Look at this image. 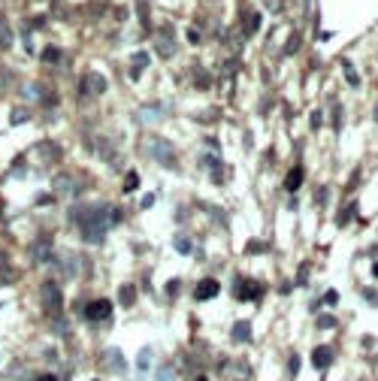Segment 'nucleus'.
Wrapping results in <instances>:
<instances>
[{
	"instance_id": "obj_1",
	"label": "nucleus",
	"mask_w": 378,
	"mask_h": 381,
	"mask_svg": "<svg viewBox=\"0 0 378 381\" xmlns=\"http://www.w3.org/2000/svg\"><path fill=\"white\" fill-rule=\"evenodd\" d=\"M82 215H85V218H79V227H82L85 242L100 245V242H103V236H106V230L112 227V224H109V206H106V203L85 206V209H82Z\"/></svg>"
},
{
	"instance_id": "obj_2",
	"label": "nucleus",
	"mask_w": 378,
	"mask_h": 381,
	"mask_svg": "<svg viewBox=\"0 0 378 381\" xmlns=\"http://www.w3.org/2000/svg\"><path fill=\"white\" fill-rule=\"evenodd\" d=\"M39 300H42V309L48 312V318H58V315H61V303H64V297H61V288H58L55 282H42V288H39Z\"/></svg>"
},
{
	"instance_id": "obj_3",
	"label": "nucleus",
	"mask_w": 378,
	"mask_h": 381,
	"mask_svg": "<svg viewBox=\"0 0 378 381\" xmlns=\"http://www.w3.org/2000/svg\"><path fill=\"white\" fill-rule=\"evenodd\" d=\"M233 297L236 300H260L263 297V285L254 279H233Z\"/></svg>"
},
{
	"instance_id": "obj_4",
	"label": "nucleus",
	"mask_w": 378,
	"mask_h": 381,
	"mask_svg": "<svg viewBox=\"0 0 378 381\" xmlns=\"http://www.w3.org/2000/svg\"><path fill=\"white\" fill-rule=\"evenodd\" d=\"M148 154H151L154 160L167 164L170 170H176V151H173V145H170V142H160V139H151V142H148Z\"/></svg>"
},
{
	"instance_id": "obj_5",
	"label": "nucleus",
	"mask_w": 378,
	"mask_h": 381,
	"mask_svg": "<svg viewBox=\"0 0 378 381\" xmlns=\"http://www.w3.org/2000/svg\"><path fill=\"white\" fill-rule=\"evenodd\" d=\"M109 315H112V303H109V300H94V303L85 306V321H91V324L106 321Z\"/></svg>"
},
{
	"instance_id": "obj_6",
	"label": "nucleus",
	"mask_w": 378,
	"mask_h": 381,
	"mask_svg": "<svg viewBox=\"0 0 378 381\" xmlns=\"http://www.w3.org/2000/svg\"><path fill=\"white\" fill-rule=\"evenodd\" d=\"M103 366H106L109 372H115V375H124V372H127L124 354H121L118 348H106V351H103Z\"/></svg>"
},
{
	"instance_id": "obj_7",
	"label": "nucleus",
	"mask_w": 378,
	"mask_h": 381,
	"mask_svg": "<svg viewBox=\"0 0 378 381\" xmlns=\"http://www.w3.org/2000/svg\"><path fill=\"white\" fill-rule=\"evenodd\" d=\"M55 191H58V194H67V197H79L82 185H79L70 173H61V176H55Z\"/></svg>"
},
{
	"instance_id": "obj_8",
	"label": "nucleus",
	"mask_w": 378,
	"mask_h": 381,
	"mask_svg": "<svg viewBox=\"0 0 378 381\" xmlns=\"http://www.w3.org/2000/svg\"><path fill=\"white\" fill-rule=\"evenodd\" d=\"M30 257H33V263H48L51 260V242L42 236V239H36L33 245H30Z\"/></svg>"
},
{
	"instance_id": "obj_9",
	"label": "nucleus",
	"mask_w": 378,
	"mask_h": 381,
	"mask_svg": "<svg viewBox=\"0 0 378 381\" xmlns=\"http://www.w3.org/2000/svg\"><path fill=\"white\" fill-rule=\"evenodd\" d=\"M218 291H221V288H218V282H215V279H203V282L197 285L194 297H197L200 303H206V300H215V297H218Z\"/></svg>"
},
{
	"instance_id": "obj_10",
	"label": "nucleus",
	"mask_w": 378,
	"mask_h": 381,
	"mask_svg": "<svg viewBox=\"0 0 378 381\" xmlns=\"http://www.w3.org/2000/svg\"><path fill=\"white\" fill-rule=\"evenodd\" d=\"M312 363H315V369H327L330 363H333V348H327V345H318L315 351H312Z\"/></svg>"
},
{
	"instance_id": "obj_11",
	"label": "nucleus",
	"mask_w": 378,
	"mask_h": 381,
	"mask_svg": "<svg viewBox=\"0 0 378 381\" xmlns=\"http://www.w3.org/2000/svg\"><path fill=\"white\" fill-rule=\"evenodd\" d=\"M88 91H91V94H103V91H106V79H103L100 73H91V76L85 79V88H82V94H88Z\"/></svg>"
},
{
	"instance_id": "obj_12",
	"label": "nucleus",
	"mask_w": 378,
	"mask_h": 381,
	"mask_svg": "<svg viewBox=\"0 0 378 381\" xmlns=\"http://www.w3.org/2000/svg\"><path fill=\"white\" fill-rule=\"evenodd\" d=\"M230 336H233V342H251V324L248 321H236Z\"/></svg>"
},
{
	"instance_id": "obj_13",
	"label": "nucleus",
	"mask_w": 378,
	"mask_h": 381,
	"mask_svg": "<svg viewBox=\"0 0 378 381\" xmlns=\"http://www.w3.org/2000/svg\"><path fill=\"white\" fill-rule=\"evenodd\" d=\"M303 176H306V173H303V167H294V170H291V173L285 176V188H288V191L294 194V191H297V188L303 185Z\"/></svg>"
},
{
	"instance_id": "obj_14",
	"label": "nucleus",
	"mask_w": 378,
	"mask_h": 381,
	"mask_svg": "<svg viewBox=\"0 0 378 381\" xmlns=\"http://www.w3.org/2000/svg\"><path fill=\"white\" fill-rule=\"evenodd\" d=\"M203 167H209L212 182H221V179H224V176H221V170H224V167H221V160H218V157H206V160H203Z\"/></svg>"
},
{
	"instance_id": "obj_15",
	"label": "nucleus",
	"mask_w": 378,
	"mask_h": 381,
	"mask_svg": "<svg viewBox=\"0 0 378 381\" xmlns=\"http://www.w3.org/2000/svg\"><path fill=\"white\" fill-rule=\"evenodd\" d=\"M118 300H121V306H127V309H130V306L136 303V288H133V285H124V288H121V294H118Z\"/></svg>"
},
{
	"instance_id": "obj_16",
	"label": "nucleus",
	"mask_w": 378,
	"mask_h": 381,
	"mask_svg": "<svg viewBox=\"0 0 378 381\" xmlns=\"http://www.w3.org/2000/svg\"><path fill=\"white\" fill-rule=\"evenodd\" d=\"M354 215H357V203H348V206H345V209L339 212V218H336V224H339V227H345V224H348V221H351Z\"/></svg>"
},
{
	"instance_id": "obj_17",
	"label": "nucleus",
	"mask_w": 378,
	"mask_h": 381,
	"mask_svg": "<svg viewBox=\"0 0 378 381\" xmlns=\"http://www.w3.org/2000/svg\"><path fill=\"white\" fill-rule=\"evenodd\" d=\"M173 51H176V48H173V39H170V33H167V39L160 36V39H157V55H160V58H173Z\"/></svg>"
},
{
	"instance_id": "obj_18",
	"label": "nucleus",
	"mask_w": 378,
	"mask_h": 381,
	"mask_svg": "<svg viewBox=\"0 0 378 381\" xmlns=\"http://www.w3.org/2000/svg\"><path fill=\"white\" fill-rule=\"evenodd\" d=\"M176 251H179V254H194V242H191L188 236H179V239H176Z\"/></svg>"
},
{
	"instance_id": "obj_19",
	"label": "nucleus",
	"mask_w": 378,
	"mask_h": 381,
	"mask_svg": "<svg viewBox=\"0 0 378 381\" xmlns=\"http://www.w3.org/2000/svg\"><path fill=\"white\" fill-rule=\"evenodd\" d=\"M151 357H154V348H142L139 351V372H145L151 366Z\"/></svg>"
},
{
	"instance_id": "obj_20",
	"label": "nucleus",
	"mask_w": 378,
	"mask_h": 381,
	"mask_svg": "<svg viewBox=\"0 0 378 381\" xmlns=\"http://www.w3.org/2000/svg\"><path fill=\"white\" fill-rule=\"evenodd\" d=\"M345 79H348V85H351V88H357V85H360V76H357V70H354L348 61H345Z\"/></svg>"
},
{
	"instance_id": "obj_21",
	"label": "nucleus",
	"mask_w": 378,
	"mask_h": 381,
	"mask_svg": "<svg viewBox=\"0 0 378 381\" xmlns=\"http://www.w3.org/2000/svg\"><path fill=\"white\" fill-rule=\"evenodd\" d=\"M136 185H139V173H127V176H124V194L136 191Z\"/></svg>"
},
{
	"instance_id": "obj_22",
	"label": "nucleus",
	"mask_w": 378,
	"mask_h": 381,
	"mask_svg": "<svg viewBox=\"0 0 378 381\" xmlns=\"http://www.w3.org/2000/svg\"><path fill=\"white\" fill-rule=\"evenodd\" d=\"M42 61H48V64H58V61H61V51H58L55 45H48V48L42 51Z\"/></svg>"
},
{
	"instance_id": "obj_23",
	"label": "nucleus",
	"mask_w": 378,
	"mask_h": 381,
	"mask_svg": "<svg viewBox=\"0 0 378 381\" xmlns=\"http://www.w3.org/2000/svg\"><path fill=\"white\" fill-rule=\"evenodd\" d=\"M297 372H300V354H291V357H288V375L294 378Z\"/></svg>"
},
{
	"instance_id": "obj_24",
	"label": "nucleus",
	"mask_w": 378,
	"mask_h": 381,
	"mask_svg": "<svg viewBox=\"0 0 378 381\" xmlns=\"http://www.w3.org/2000/svg\"><path fill=\"white\" fill-rule=\"evenodd\" d=\"M157 381H176L173 366H160V369H157Z\"/></svg>"
},
{
	"instance_id": "obj_25",
	"label": "nucleus",
	"mask_w": 378,
	"mask_h": 381,
	"mask_svg": "<svg viewBox=\"0 0 378 381\" xmlns=\"http://www.w3.org/2000/svg\"><path fill=\"white\" fill-rule=\"evenodd\" d=\"M245 251H248V254H263V251H269V245H266V242H251Z\"/></svg>"
},
{
	"instance_id": "obj_26",
	"label": "nucleus",
	"mask_w": 378,
	"mask_h": 381,
	"mask_svg": "<svg viewBox=\"0 0 378 381\" xmlns=\"http://www.w3.org/2000/svg\"><path fill=\"white\" fill-rule=\"evenodd\" d=\"M333 127H336V130L342 127V106H339V103H333Z\"/></svg>"
},
{
	"instance_id": "obj_27",
	"label": "nucleus",
	"mask_w": 378,
	"mask_h": 381,
	"mask_svg": "<svg viewBox=\"0 0 378 381\" xmlns=\"http://www.w3.org/2000/svg\"><path fill=\"white\" fill-rule=\"evenodd\" d=\"M318 327H321V330H330V327H336V318L324 315V318H318Z\"/></svg>"
},
{
	"instance_id": "obj_28",
	"label": "nucleus",
	"mask_w": 378,
	"mask_h": 381,
	"mask_svg": "<svg viewBox=\"0 0 378 381\" xmlns=\"http://www.w3.org/2000/svg\"><path fill=\"white\" fill-rule=\"evenodd\" d=\"M297 45H300V36L294 33V36L288 39V48H285V51H288V55H294V51H297Z\"/></svg>"
},
{
	"instance_id": "obj_29",
	"label": "nucleus",
	"mask_w": 378,
	"mask_h": 381,
	"mask_svg": "<svg viewBox=\"0 0 378 381\" xmlns=\"http://www.w3.org/2000/svg\"><path fill=\"white\" fill-rule=\"evenodd\" d=\"M179 288H182V282H179V279H173V282L167 285V294H170V297H176V294H179Z\"/></svg>"
},
{
	"instance_id": "obj_30",
	"label": "nucleus",
	"mask_w": 378,
	"mask_h": 381,
	"mask_svg": "<svg viewBox=\"0 0 378 381\" xmlns=\"http://www.w3.org/2000/svg\"><path fill=\"white\" fill-rule=\"evenodd\" d=\"M324 303H327V306H336V303H339V294H336V291L324 294Z\"/></svg>"
},
{
	"instance_id": "obj_31",
	"label": "nucleus",
	"mask_w": 378,
	"mask_h": 381,
	"mask_svg": "<svg viewBox=\"0 0 378 381\" xmlns=\"http://www.w3.org/2000/svg\"><path fill=\"white\" fill-rule=\"evenodd\" d=\"M306 279H309V266H303V269H300V276H297V285H306Z\"/></svg>"
},
{
	"instance_id": "obj_32",
	"label": "nucleus",
	"mask_w": 378,
	"mask_h": 381,
	"mask_svg": "<svg viewBox=\"0 0 378 381\" xmlns=\"http://www.w3.org/2000/svg\"><path fill=\"white\" fill-rule=\"evenodd\" d=\"M24 118H27V112H18V109H15V112H12V121H15V124H21V121H24Z\"/></svg>"
},
{
	"instance_id": "obj_33",
	"label": "nucleus",
	"mask_w": 378,
	"mask_h": 381,
	"mask_svg": "<svg viewBox=\"0 0 378 381\" xmlns=\"http://www.w3.org/2000/svg\"><path fill=\"white\" fill-rule=\"evenodd\" d=\"M312 127H315V130L321 127V112H312Z\"/></svg>"
},
{
	"instance_id": "obj_34",
	"label": "nucleus",
	"mask_w": 378,
	"mask_h": 381,
	"mask_svg": "<svg viewBox=\"0 0 378 381\" xmlns=\"http://www.w3.org/2000/svg\"><path fill=\"white\" fill-rule=\"evenodd\" d=\"M363 297H366V300H369V303H378V297H375V294H372V291H369V288H366V291H363Z\"/></svg>"
},
{
	"instance_id": "obj_35",
	"label": "nucleus",
	"mask_w": 378,
	"mask_h": 381,
	"mask_svg": "<svg viewBox=\"0 0 378 381\" xmlns=\"http://www.w3.org/2000/svg\"><path fill=\"white\" fill-rule=\"evenodd\" d=\"M39 381H58V378H55V375H42Z\"/></svg>"
},
{
	"instance_id": "obj_36",
	"label": "nucleus",
	"mask_w": 378,
	"mask_h": 381,
	"mask_svg": "<svg viewBox=\"0 0 378 381\" xmlns=\"http://www.w3.org/2000/svg\"><path fill=\"white\" fill-rule=\"evenodd\" d=\"M372 276L378 279V263H372Z\"/></svg>"
},
{
	"instance_id": "obj_37",
	"label": "nucleus",
	"mask_w": 378,
	"mask_h": 381,
	"mask_svg": "<svg viewBox=\"0 0 378 381\" xmlns=\"http://www.w3.org/2000/svg\"><path fill=\"white\" fill-rule=\"evenodd\" d=\"M197 381H209V378H206V375H197Z\"/></svg>"
},
{
	"instance_id": "obj_38",
	"label": "nucleus",
	"mask_w": 378,
	"mask_h": 381,
	"mask_svg": "<svg viewBox=\"0 0 378 381\" xmlns=\"http://www.w3.org/2000/svg\"><path fill=\"white\" fill-rule=\"evenodd\" d=\"M375 121H378V103H375Z\"/></svg>"
},
{
	"instance_id": "obj_39",
	"label": "nucleus",
	"mask_w": 378,
	"mask_h": 381,
	"mask_svg": "<svg viewBox=\"0 0 378 381\" xmlns=\"http://www.w3.org/2000/svg\"><path fill=\"white\" fill-rule=\"evenodd\" d=\"M0 266H3V254H0Z\"/></svg>"
}]
</instances>
